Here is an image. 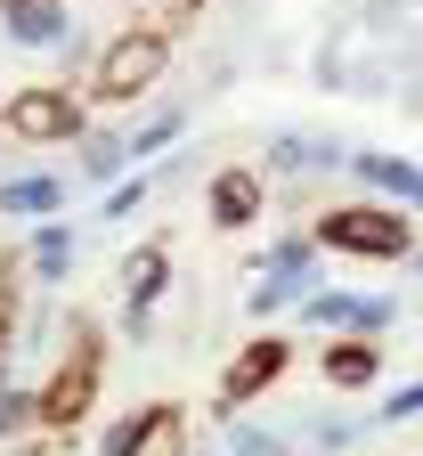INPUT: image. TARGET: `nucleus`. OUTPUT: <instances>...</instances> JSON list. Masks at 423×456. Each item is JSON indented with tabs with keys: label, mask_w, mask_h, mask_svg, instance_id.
<instances>
[{
	"label": "nucleus",
	"mask_w": 423,
	"mask_h": 456,
	"mask_svg": "<svg viewBox=\"0 0 423 456\" xmlns=\"http://www.w3.org/2000/svg\"><path fill=\"white\" fill-rule=\"evenodd\" d=\"M318 245L334 253H367V261H407L415 253V228L383 204H350V212H326L318 220Z\"/></svg>",
	"instance_id": "f257e3e1"
},
{
	"label": "nucleus",
	"mask_w": 423,
	"mask_h": 456,
	"mask_svg": "<svg viewBox=\"0 0 423 456\" xmlns=\"http://www.w3.org/2000/svg\"><path fill=\"white\" fill-rule=\"evenodd\" d=\"M163 57H171V41H163L155 25H147V33H123V41L98 57V82H90V90H98L106 106H131V98H147V90H155Z\"/></svg>",
	"instance_id": "f03ea898"
},
{
	"label": "nucleus",
	"mask_w": 423,
	"mask_h": 456,
	"mask_svg": "<svg viewBox=\"0 0 423 456\" xmlns=\"http://www.w3.org/2000/svg\"><path fill=\"white\" fill-rule=\"evenodd\" d=\"M106 456H188V424H179V408H147L106 432Z\"/></svg>",
	"instance_id": "7ed1b4c3"
},
{
	"label": "nucleus",
	"mask_w": 423,
	"mask_h": 456,
	"mask_svg": "<svg viewBox=\"0 0 423 456\" xmlns=\"http://www.w3.org/2000/svg\"><path fill=\"white\" fill-rule=\"evenodd\" d=\"M90 391H98V351H90V326H74V367L41 391V416H49V424H74V416L90 408Z\"/></svg>",
	"instance_id": "20e7f679"
},
{
	"label": "nucleus",
	"mask_w": 423,
	"mask_h": 456,
	"mask_svg": "<svg viewBox=\"0 0 423 456\" xmlns=\"http://www.w3.org/2000/svg\"><path fill=\"white\" fill-rule=\"evenodd\" d=\"M0 123H9L17 139H66V131H82V114H74L66 90H25V98H9Z\"/></svg>",
	"instance_id": "39448f33"
},
{
	"label": "nucleus",
	"mask_w": 423,
	"mask_h": 456,
	"mask_svg": "<svg viewBox=\"0 0 423 456\" xmlns=\"http://www.w3.org/2000/svg\"><path fill=\"white\" fill-rule=\"evenodd\" d=\"M318 326H350V342H367L375 326H391V302H358V294H310L301 302Z\"/></svg>",
	"instance_id": "423d86ee"
},
{
	"label": "nucleus",
	"mask_w": 423,
	"mask_h": 456,
	"mask_svg": "<svg viewBox=\"0 0 423 456\" xmlns=\"http://www.w3.org/2000/svg\"><path fill=\"white\" fill-rule=\"evenodd\" d=\"M277 375H285V342H253V351H245V359L228 367L220 399H228V408H245V399H253L261 383H277Z\"/></svg>",
	"instance_id": "0eeeda50"
},
{
	"label": "nucleus",
	"mask_w": 423,
	"mask_h": 456,
	"mask_svg": "<svg viewBox=\"0 0 423 456\" xmlns=\"http://www.w3.org/2000/svg\"><path fill=\"white\" fill-rule=\"evenodd\" d=\"M301 269H310V245H277L261 285H253V310H277V302H301Z\"/></svg>",
	"instance_id": "6e6552de"
},
{
	"label": "nucleus",
	"mask_w": 423,
	"mask_h": 456,
	"mask_svg": "<svg viewBox=\"0 0 423 456\" xmlns=\"http://www.w3.org/2000/svg\"><path fill=\"white\" fill-rule=\"evenodd\" d=\"M350 163H358V180H367V188H383V196H399V204L423 212V171L415 163H399V155H350Z\"/></svg>",
	"instance_id": "1a4fd4ad"
},
{
	"label": "nucleus",
	"mask_w": 423,
	"mask_h": 456,
	"mask_svg": "<svg viewBox=\"0 0 423 456\" xmlns=\"http://www.w3.org/2000/svg\"><path fill=\"white\" fill-rule=\"evenodd\" d=\"M253 212H261V180H253V171H220V180H212V220L245 228Z\"/></svg>",
	"instance_id": "9d476101"
},
{
	"label": "nucleus",
	"mask_w": 423,
	"mask_h": 456,
	"mask_svg": "<svg viewBox=\"0 0 423 456\" xmlns=\"http://www.w3.org/2000/svg\"><path fill=\"white\" fill-rule=\"evenodd\" d=\"M0 17H9L17 41H66V9L57 0H0Z\"/></svg>",
	"instance_id": "9b49d317"
},
{
	"label": "nucleus",
	"mask_w": 423,
	"mask_h": 456,
	"mask_svg": "<svg viewBox=\"0 0 423 456\" xmlns=\"http://www.w3.org/2000/svg\"><path fill=\"white\" fill-rule=\"evenodd\" d=\"M375 375H383L375 342H334V351H326V383H342V391H367Z\"/></svg>",
	"instance_id": "f8f14e48"
},
{
	"label": "nucleus",
	"mask_w": 423,
	"mask_h": 456,
	"mask_svg": "<svg viewBox=\"0 0 423 456\" xmlns=\"http://www.w3.org/2000/svg\"><path fill=\"white\" fill-rule=\"evenodd\" d=\"M123 294H131V310H147V302L163 294V245H139V253L123 261Z\"/></svg>",
	"instance_id": "ddd939ff"
},
{
	"label": "nucleus",
	"mask_w": 423,
	"mask_h": 456,
	"mask_svg": "<svg viewBox=\"0 0 423 456\" xmlns=\"http://www.w3.org/2000/svg\"><path fill=\"white\" fill-rule=\"evenodd\" d=\"M0 212H57V180H9L0 188Z\"/></svg>",
	"instance_id": "4468645a"
},
{
	"label": "nucleus",
	"mask_w": 423,
	"mask_h": 456,
	"mask_svg": "<svg viewBox=\"0 0 423 456\" xmlns=\"http://www.w3.org/2000/svg\"><path fill=\"white\" fill-rule=\"evenodd\" d=\"M33 261H41L49 277H57V269L74 261V237H66V228H41V245H33Z\"/></svg>",
	"instance_id": "2eb2a0df"
},
{
	"label": "nucleus",
	"mask_w": 423,
	"mask_h": 456,
	"mask_svg": "<svg viewBox=\"0 0 423 456\" xmlns=\"http://www.w3.org/2000/svg\"><path fill=\"white\" fill-rule=\"evenodd\" d=\"M399 416H423V383H407V391H391V424Z\"/></svg>",
	"instance_id": "dca6fc26"
}]
</instances>
